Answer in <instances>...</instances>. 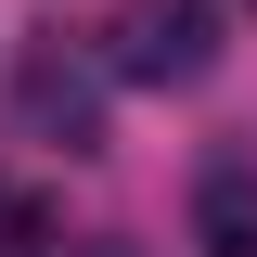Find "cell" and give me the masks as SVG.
I'll return each mask as SVG.
<instances>
[{
    "label": "cell",
    "instance_id": "obj_1",
    "mask_svg": "<svg viewBox=\"0 0 257 257\" xmlns=\"http://www.w3.org/2000/svg\"><path fill=\"white\" fill-rule=\"evenodd\" d=\"M103 64H116L128 90H193V77L219 64V13H206V0H116Z\"/></svg>",
    "mask_w": 257,
    "mask_h": 257
},
{
    "label": "cell",
    "instance_id": "obj_2",
    "mask_svg": "<svg viewBox=\"0 0 257 257\" xmlns=\"http://www.w3.org/2000/svg\"><path fill=\"white\" fill-rule=\"evenodd\" d=\"M103 77H116V64H90L64 26H39L26 64H13V116H26L39 142H64V155H103Z\"/></svg>",
    "mask_w": 257,
    "mask_h": 257
},
{
    "label": "cell",
    "instance_id": "obj_3",
    "mask_svg": "<svg viewBox=\"0 0 257 257\" xmlns=\"http://www.w3.org/2000/svg\"><path fill=\"white\" fill-rule=\"evenodd\" d=\"M193 244L206 257H257V142L206 155V180H193Z\"/></svg>",
    "mask_w": 257,
    "mask_h": 257
},
{
    "label": "cell",
    "instance_id": "obj_4",
    "mask_svg": "<svg viewBox=\"0 0 257 257\" xmlns=\"http://www.w3.org/2000/svg\"><path fill=\"white\" fill-rule=\"evenodd\" d=\"M0 257H52V206L0 180Z\"/></svg>",
    "mask_w": 257,
    "mask_h": 257
}]
</instances>
